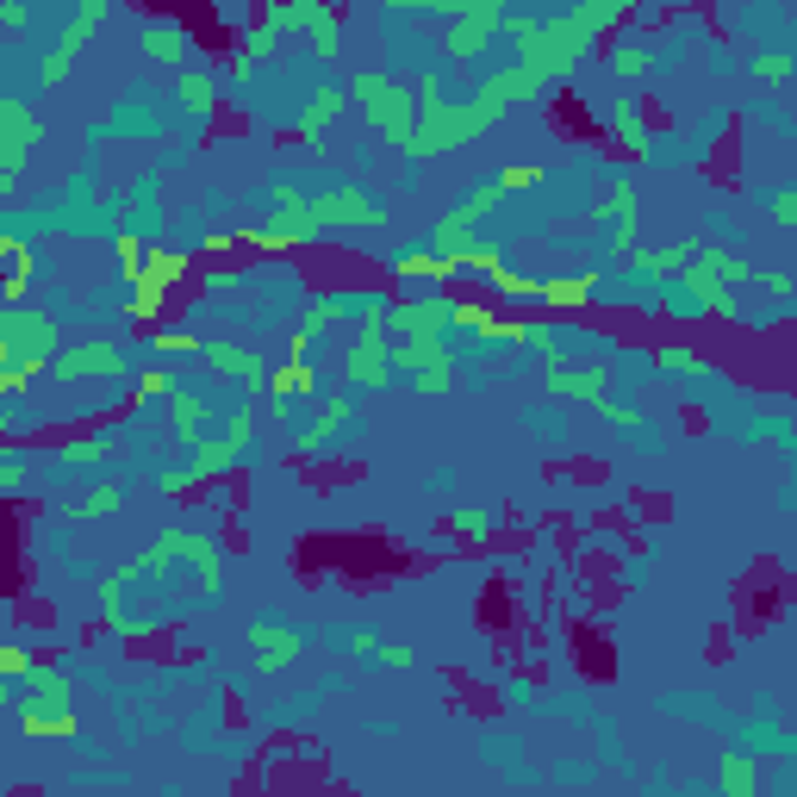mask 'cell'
<instances>
[{
    "label": "cell",
    "instance_id": "obj_5",
    "mask_svg": "<svg viewBox=\"0 0 797 797\" xmlns=\"http://www.w3.org/2000/svg\"><path fill=\"white\" fill-rule=\"evenodd\" d=\"M57 380H100V375H126V349L119 343H81V349H63L50 361Z\"/></svg>",
    "mask_w": 797,
    "mask_h": 797
},
{
    "label": "cell",
    "instance_id": "obj_1",
    "mask_svg": "<svg viewBox=\"0 0 797 797\" xmlns=\"http://www.w3.org/2000/svg\"><path fill=\"white\" fill-rule=\"evenodd\" d=\"M50 349H57V325L44 312L0 306V392H19L38 368H50Z\"/></svg>",
    "mask_w": 797,
    "mask_h": 797
},
{
    "label": "cell",
    "instance_id": "obj_4",
    "mask_svg": "<svg viewBox=\"0 0 797 797\" xmlns=\"http://www.w3.org/2000/svg\"><path fill=\"white\" fill-rule=\"evenodd\" d=\"M107 13H112L107 0H88V7H81V13L69 19V32L57 38V50L44 57V81H63L69 69H76V57H81V44H88V32H94V26H100Z\"/></svg>",
    "mask_w": 797,
    "mask_h": 797
},
{
    "label": "cell",
    "instance_id": "obj_28",
    "mask_svg": "<svg viewBox=\"0 0 797 797\" xmlns=\"http://www.w3.org/2000/svg\"><path fill=\"white\" fill-rule=\"evenodd\" d=\"M26 667H32V660L19 655V648H0V679H7V673H26Z\"/></svg>",
    "mask_w": 797,
    "mask_h": 797
},
{
    "label": "cell",
    "instance_id": "obj_23",
    "mask_svg": "<svg viewBox=\"0 0 797 797\" xmlns=\"http://www.w3.org/2000/svg\"><path fill=\"white\" fill-rule=\"evenodd\" d=\"M19 474H26V468H19V455L7 449V442H0V492H13V486H19Z\"/></svg>",
    "mask_w": 797,
    "mask_h": 797
},
{
    "label": "cell",
    "instance_id": "obj_24",
    "mask_svg": "<svg viewBox=\"0 0 797 797\" xmlns=\"http://www.w3.org/2000/svg\"><path fill=\"white\" fill-rule=\"evenodd\" d=\"M499 188H505V193H511V188H542V169H505Z\"/></svg>",
    "mask_w": 797,
    "mask_h": 797
},
{
    "label": "cell",
    "instance_id": "obj_27",
    "mask_svg": "<svg viewBox=\"0 0 797 797\" xmlns=\"http://www.w3.org/2000/svg\"><path fill=\"white\" fill-rule=\"evenodd\" d=\"M206 293H219L225 306H231V293H243V281H237V275H212V281H206Z\"/></svg>",
    "mask_w": 797,
    "mask_h": 797
},
{
    "label": "cell",
    "instance_id": "obj_19",
    "mask_svg": "<svg viewBox=\"0 0 797 797\" xmlns=\"http://www.w3.org/2000/svg\"><path fill=\"white\" fill-rule=\"evenodd\" d=\"M617 138H624L629 150H648V131H641V100H624V107H617Z\"/></svg>",
    "mask_w": 797,
    "mask_h": 797
},
{
    "label": "cell",
    "instance_id": "obj_29",
    "mask_svg": "<svg viewBox=\"0 0 797 797\" xmlns=\"http://www.w3.org/2000/svg\"><path fill=\"white\" fill-rule=\"evenodd\" d=\"M0 19H7V26H26V19H32V7H19V0H7V7H0Z\"/></svg>",
    "mask_w": 797,
    "mask_h": 797
},
{
    "label": "cell",
    "instance_id": "obj_11",
    "mask_svg": "<svg viewBox=\"0 0 797 797\" xmlns=\"http://www.w3.org/2000/svg\"><path fill=\"white\" fill-rule=\"evenodd\" d=\"M717 785H723V797H754L760 791V773H754L748 754H723L717 760Z\"/></svg>",
    "mask_w": 797,
    "mask_h": 797
},
{
    "label": "cell",
    "instance_id": "obj_14",
    "mask_svg": "<svg viewBox=\"0 0 797 797\" xmlns=\"http://www.w3.org/2000/svg\"><path fill=\"white\" fill-rule=\"evenodd\" d=\"M698 256V243H673V250H655V256H636V275H655V281H667V275H679V268Z\"/></svg>",
    "mask_w": 797,
    "mask_h": 797
},
{
    "label": "cell",
    "instance_id": "obj_15",
    "mask_svg": "<svg viewBox=\"0 0 797 797\" xmlns=\"http://www.w3.org/2000/svg\"><path fill=\"white\" fill-rule=\"evenodd\" d=\"M200 430H206V399H193V392H175V437L188 442H200Z\"/></svg>",
    "mask_w": 797,
    "mask_h": 797
},
{
    "label": "cell",
    "instance_id": "obj_18",
    "mask_svg": "<svg viewBox=\"0 0 797 797\" xmlns=\"http://www.w3.org/2000/svg\"><path fill=\"white\" fill-rule=\"evenodd\" d=\"M343 107H349V94H318L312 107L299 112V138H318V131H325V126H330V119H337Z\"/></svg>",
    "mask_w": 797,
    "mask_h": 797
},
{
    "label": "cell",
    "instance_id": "obj_30",
    "mask_svg": "<svg viewBox=\"0 0 797 797\" xmlns=\"http://www.w3.org/2000/svg\"><path fill=\"white\" fill-rule=\"evenodd\" d=\"M7 193H13V181H7V175H0V200H7Z\"/></svg>",
    "mask_w": 797,
    "mask_h": 797
},
{
    "label": "cell",
    "instance_id": "obj_16",
    "mask_svg": "<svg viewBox=\"0 0 797 797\" xmlns=\"http://www.w3.org/2000/svg\"><path fill=\"white\" fill-rule=\"evenodd\" d=\"M181 107H188L193 119H206V112L219 107V81L212 76H181Z\"/></svg>",
    "mask_w": 797,
    "mask_h": 797
},
{
    "label": "cell",
    "instance_id": "obj_9",
    "mask_svg": "<svg viewBox=\"0 0 797 797\" xmlns=\"http://www.w3.org/2000/svg\"><path fill=\"white\" fill-rule=\"evenodd\" d=\"M0 126H7V138H0V150H13V157H26L38 138H44V126H38L32 112L19 107V100H0Z\"/></svg>",
    "mask_w": 797,
    "mask_h": 797
},
{
    "label": "cell",
    "instance_id": "obj_2",
    "mask_svg": "<svg viewBox=\"0 0 797 797\" xmlns=\"http://www.w3.org/2000/svg\"><path fill=\"white\" fill-rule=\"evenodd\" d=\"M19 723L32 735H76V698H69V679L57 667H26Z\"/></svg>",
    "mask_w": 797,
    "mask_h": 797
},
{
    "label": "cell",
    "instance_id": "obj_21",
    "mask_svg": "<svg viewBox=\"0 0 797 797\" xmlns=\"http://www.w3.org/2000/svg\"><path fill=\"white\" fill-rule=\"evenodd\" d=\"M76 511H81V517H112V511H119V486H94V492H88Z\"/></svg>",
    "mask_w": 797,
    "mask_h": 797
},
{
    "label": "cell",
    "instance_id": "obj_6",
    "mask_svg": "<svg viewBox=\"0 0 797 797\" xmlns=\"http://www.w3.org/2000/svg\"><path fill=\"white\" fill-rule=\"evenodd\" d=\"M318 225H380L387 219V206H375L361 188H337V193H318L312 200Z\"/></svg>",
    "mask_w": 797,
    "mask_h": 797
},
{
    "label": "cell",
    "instance_id": "obj_7",
    "mask_svg": "<svg viewBox=\"0 0 797 797\" xmlns=\"http://www.w3.org/2000/svg\"><path fill=\"white\" fill-rule=\"evenodd\" d=\"M200 361L206 368H219V375L250 380V387H268V368L250 356V349H237V343H200Z\"/></svg>",
    "mask_w": 797,
    "mask_h": 797
},
{
    "label": "cell",
    "instance_id": "obj_10",
    "mask_svg": "<svg viewBox=\"0 0 797 797\" xmlns=\"http://www.w3.org/2000/svg\"><path fill=\"white\" fill-rule=\"evenodd\" d=\"M548 392H567V399H586V406H592V399H605L610 392V368L598 361V368H579V375H555L548 380Z\"/></svg>",
    "mask_w": 797,
    "mask_h": 797
},
{
    "label": "cell",
    "instance_id": "obj_8",
    "mask_svg": "<svg viewBox=\"0 0 797 797\" xmlns=\"http://www.w3.org/2000/svg\"><path fill=\"white\" fill-rule=\"evenodd\" d=\"M143 50H150L157 63H181V57L193 50V38H188L181 19H143Z\"/></svg>",
    "mask_w": 797,
    "mask_h": 797
},
{
    "label": "cell",
    "instance_id": "obj_22",
    "mask_svg": "<svg viewBox=\"0 0 797 797\" xmlns=\"http://www.w3.org/2000/svg\"><path fill=\"white\" fill-rule=\"evenodd\" d=\"M748 69H754V76H760V81H791V69H797V63H791V57H785V50H773V57H754Z\"/></svg>",
    "mask_w": 797,
    "mask_h": 797
},
{
    "label": "cell",
    "instance_id": "obj_3",
    "mask_svg": "<svg viewBox=\"0 0 797 797\" xmlns=\"http://www.w3.org/2000/svg\"><path fill=\"white\" fill-rule=\"evenodd\" d=\"M349 100L361 107V119L380 131L387 143H406L411 138V88L392 76H356L349 81Z\"/></svg>",
    "mask_w": 797,
    "mask_h": 797
},
{
    "label": "cell",
    "instance_id": "obj_13",
    "mask_svg": "<svg viewBox=\"0 0 797 797\" xmlns=\"http://www.w3.org/2000/svg\"><path fill=\"white\" fill-rule=\"evenodd\" d=\"M598 212L617 225V250H629V231H636V188H629V181H617V188H610V200L598 206Z\"/></svg>",
    "mask_w": 797,
    "mask_h": 797
},
{
    "label": "cell",
    "instance_id": "obj_17",
    "mask_svg": "<svg viewBox=\"0 0 797 797\" xmlns=\"http://www.w3.org/2000/svg\"><path fill=\"white\" fill-rule=\"evenodd\" d=\"M655 368H667V375H686V380H717V368L704 356H691V349H660Z\"/></svg>",
    "mask_w": 797,
    "mask_h": 797
},
{
    "label": "cell",
    "instance_id": "obj_26",
    "mask_svg": "<svg viewBox=\"0 0 797 797\" xmlns=\"http://www.w3.org/2000/svg\"><path fill=\"white\" fill-rule=\"evenodd\" d=\"M766 212H773V225H797V193H773Z\"/></svg>",
    "mask_w": 797,
    "mask_h": 797
},
{
    "label": "cell",
    "instance_id": "obj_20",
    "mask_svg": "<svg viewBox=\"0 0 797 797\" xmlns=\"http://www.w3.org/2000/svg\"><path fill=\"white\" fill-rule=\"evenodd\" d=\"M610 69H617V76H629V81H636L641 69H648V50H641V44H617V50H610Z\"/></svg>",
    "mask_w": 797,
    "mask_h": 797
},
{
    "label": "cell",
    "instance_id": "obj_25",
    "mask_svg": "<svg viewBox=\"0 0 797 797\" xmlns=\"http://www.w3.org/2000/svg\"><path fill=\"white\" fill-rule=\"evenodd\" d=\"M455 530H461V536H486V530H492V517H486V511H455Z\"/></svg>",
    "mask_w": 797,
    "mask_h": 797
},
{
    "label": "cell",
    "instance_id": "obj_12",
    "mask_svg": "<svg viewBox=\"0 0 797 797\" xmlns=\"http://www.w3.org/2000/svg\"><path fill=\"white\" fill-rule=\"evenodd\" d=\"M250 641L262 648V667H287V660H293V648H299V636H293V629H281V624H256Z\"/></svg>",
    "mask_w": 797,
    "mask_h": 797
},
{
    "label": "cell",
    "instance_id": "obj_31",
    "mask_svg": "<svg viewBox=\"0 0 797 797\" xmlns=\"http://www.w3.org/2000/svg\"><path fill=\"white\" fill-rule=\"evenodd\" d=\"M0 704H7V679H0Z\"/></svg>",
    "mask_w": 797,
    "mask_h": 797
}]
</instances>
